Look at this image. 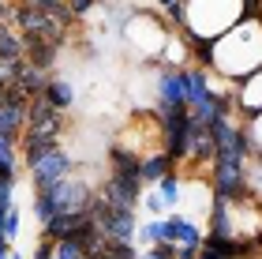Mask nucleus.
<instances>
[{
  "mask_svg": "<svg viewBox=\"0 0 262 259\" xmlns=\"http://www.w3.org/2000/svg\"><path fill=\"white\" fill-rule=\"evenodd\" d=\"M244 132H247V147H251V158H262V113L247 116V121H244Z\"/></svg>",
  "mask_w": 262,
  "mask_h": 259,
  "instance_id": "obj_15",
  "label": "nucleus"
},
{
  "mask_svg": "<svg viewBox=\"0 0 262 259\" xmlns=\"http://www.w3.org/2000/svg\"><path fill=\"white\" fill-rule=\"evenodd\" d=\"M94 229V218H90V210H79V214H56L49 226H41V233L49 241H82L86 233Z\"/></svg>",
  "mask_w": 262,
  "mask_h": 259,
  "instance_id": "obj_6",
  "label": "nucleus"
},
{
  "mask_svg": "<svg viewBox=\"0 0 262 259\" xmlns=\"http://www.w3.org/2000/svg\"><path fill=\"white\" fill-rule=\"evenodd\" d=\"M150 188L161 195V203H165V214H172V210L184 203V176L176 173V169H172V173H165L161 181H158V184H150Z\"/></svg>",
  "mask_w": 262,
  "mask_h": 259,
  "instance_id": "obj_10",
  "label": "nucleus"
},
{
  "mask_svg": "<svg viewBox=\"0 0 262 259\" xmlns=\"http://www.w3.org/2000/svg\"><path fill=\"white\" fill-rule=\"evenodd\" d=\"M184 4H187V27L180 34H187V38L217 42L240 19H247L244 0H184Z\"/></svg>",
  "mask_w": 262,
  "mask_h": 259,
  "instance_id": "obj_2",
  "label": "nucleus"
},
{
  "mask_svg": "<svg viewBox=\"0 0 262 259\" xmlns=\"http://www.w3.org/2000/svg\"><path fill=\"white\" fill-rule=\"evenodd\" d=\"M8 259H23V255H19V252H11V255H8Z\"/></svg>",
  "mask_w": 262,
  "mask_h": 259,
  "instance_id": "obj_23",
  "label": "nucleus"
},
{
  "mask_svg": "<svg viewBox=\"0 0 262 259\" xmlns=\"http://www.w3.org/2000/svg\"><path fill=\"white\" fill-rule=\"evenodd\" d=\"M154 4H158V8L165 11V8H172V4H176V0H154Z\"/></svg>",
  "mask_w": 262,
  "mask_h": 259,
  "instance_id": "obj_22",
  "label": "nucleus"
},
{
  "mask_svg": "<svg viewBox=\"0 0 262 259\" xmlns=\"http://www.w3.org/2000/svg\"><path fill=\"white\" fill-rule=\"evenodd\" d=\"M169 229H172V244L176 248H202V241H206L202 222L191 218V214H180V210L169 214Z\"/></svg>",
  "mask_w": 262,
  "mask_h": 259,
  "instance_id": "obj_9",
  "label": "nucleus"
},
{
  "mask_svg": "<svg viewBox=\"0 0 262 259\" xmlns=\"http://www.w3.org/2000/svg\"><path fill=\"white\" fill-rule=\"evenodd\" d=\"M139 259H176V244L158 241V244H150V248H142V252H139Z\"/></svg>",
  "mask_w": 262,
  "mask_h": 259,
  "instance_id": "obj_17",
  "label": "nucleus"
},
{
  "mask_svg": "<svg viewBox=\"0 0 262 259\" xmlns=\"http://www.w3.org/2000/svg\"><path fill=\"white\" fill-rule=\"evenodd\" d=\"M64 4H68V11H71V19L79 23V19H86L94 8H101V0H64Z\"/></svg>",
  "mask_w": 262,
  "mask_h": 259,
  "instance_id": "obj_18",
  "label": "nucleus"
},
{
  "mask_svg": "<svg viewBox=\"0 0 262 259\" xmlns=\"http://www.w3.org/2000/svg\"><path fill=\"white\" fill-rule=\"evenodd\" d=\"M176 166H172V158L165 154V150L158 147V150H150V154H142V169H139V176H142V184H158L165 173H172Z\"/></svg>",
  "mask_w": 262,
  "mask_h": 259,
  "instance_id": "obj_12",
  "label": "nucleus"
},
{
  "mask_svg": "<svg viewBox=\"0 0 262 259\" xmlns=\"http://www.w3.org/2000/svg\"><path fill=\"white\" fill-rule=\"evenodd\" d=\"M154 87H158V109H180V105H184V79H180V68H158Z\"/></svg>",
  "mask_w": 262,
  "mask_h": 259,
  "instance_id": "obj_8",
  "label": "nucleus"
},
{
  "mask_svg": "<svg viewBox=\"0 0 262 259\" xmlns=\"http://www.w3.org/2000/svg\"><path fill=\"white\" fill-rule=\"evenodd\" d=\"M262 68V19H240L229 34L213 42L210 72L229 83H244L251 72Z\"/></svg>",
  "mask_w": 262,
  "mask_h": 259,
  "instance_id": "obj_1",
  "label": "nucleus"
},
{
  "mask_svg": "<svg viewBox=\"0 0 262 259\" xmlns=\"http://www.w3.org/2000/svg\"><path fill=\"white\" fill-rule=\"evenodd\" d=\"M30 181H34V192H45V188H53V184H60L64 176H71L75 173V158L68 154V150L56 143V147H49L45 154H38L30 162Z\"/></svg>",
  "mask_w": 262,
  "mask_h": 259,
  "instance_id": "obj_4",
  "label": "nucleus"
},
{
  "mask_svg": "<svg viewBox=\"0 0 262 259\" xmlns=\"http://www.w3.org/2000/svg\"><path fill=\"white\" fill-rule=\"evenodd\" d=\"M45 98H49V105H53V109L68 113L71 105H75V87H71V79L53 75V79H49V87H45Z\"/></svg>",
  "mask_w": 262,
  "mask_h": 259,
  "instance_id": "obj_13",
  "label": "nucleus"
},
{
  "mask_svg": "<svg viewBox=\"0 0 262 259\" xmlns=\"http://www.w3.org/2000/svg\"><path fill=\"white\" fill-rule=\"evenodd\" d=\"M19 229H23L19 207H8V214H4V226H0V237H4V241H15V237H19Z\"/></svg>",
  "mask_w": 262,
  "mask_h": 259,
  "instance_id": "obj_16",
  "label": "nucleus"
},
{
  "mask_svg": "<svg viewBox=\"0 0 262 259\" xmlns=\"http://www.w3.org/2000/svg\"><path fill=\"white\" fill-rule=\"evenodd\" d=\"M49 72L45 68H34V64H27L23 61V68H19V75H15V87L27 94V98H38V94H45V87H49Z\"/></svg>",
  "mask_w": 262,
  "mask_h": 259,
  "instance_id": "obj_11",
  "label": "nucleus"
},
{
  "mask_svg": "<svg viewBox=\"0 0 262 259\" xmlns=\"http://www.w3.org/2000/svg\"><path fill=\"white\" fill-rule=\"evenodd\" d=\"M30 210H34V218H38V226H49V222L60 214V210H56V203H53V195H45V192H34Z\"/></svg>",
  "mask_w": 262,
  "mask_h": 259,
  "instance_id": "obj_14",
  "label": "nucleus"
},
{
  "mask_svg": "<svg viewBox=\"0 0 262 259\" xmlns=\"http://www.w3.org/2000/svg\"><path fill=\"white\" fill-rule=\"evenodd\" d=\"M27 109H30V98L19 87H8L0 94V135L19 143L23 128H27Z\"/></svg>",
  "mask_w": 262,
  "mask_h": 259,
  "instance_id": "obj_5",
  "label": "nucleus"
},
{
  "mask_svg": "<svg viewBox=\"0 0 262 259\" xmlns=\"http://www.w3.org/2000/svg\"><path fill=\"white\" fill-rule=\"evenodd\" d=\"M232 102H236V116H240V121L262 113V68H258V72H251L244 83H236Z\"/></svg>",
  "mask_w": 262,
  "mask_h": 259,
  "instance_id": "obj_7",
  "label": "nucleus"
},
{
  "mask_svg": "<svg viewBox=\"0 0 262 259\" xmlns=\"http://www.w3.org/2000/svg\"><path fill=\"white\" fill-rule=\"evenodd\" d=\"M11 195H15V181L0 176V203H4V207H11Z\"/></svg>",
  "mask_w": 262,
  "mask_h": 259,
  "instance_id": "obj_20",
  "label": "nucleus"
},
{
  "mask_svg": "<svg viewBox=\"0 0 262 259\" xmlns=\"http://www.w3.org/2000/svg\"><path fill=\"white\" fill-rule=\"evenodd\" d=\"M30 259H56V241H49V237L41 233L38 244H34V252H30Z\"/></svg>",
  "mask_w": 262,
  "mask_h": 259,
  "instance_id": "obj_19",
  "label": "nucleus"
},
{
  "mask_svg": "<svg viewBox=\"0 0 262 259\" xmlns=\"http://www.w3.org/2000/svg\"><path fill=\"white\" fill-rule=\"evenodd\" d=\"M90 218L101 229V237L109 244H135V229H139V210L127 207H109L105 199L90 203Z\"/></svg>",
  "mask_w": 262,
  "mask_h": 259,
  "instance_id": "obj_3",
  "label": "nucleus"
},
{
  "mask_svg": "<svg viewBox=\"0 0 262 259\" xmlns=\"http://www.w3.org/2000/svg\"><path fill=\"white\" fill-rule=\"evenodd\" d=\"M8 255H11V241L0 237V259H8Z\"/></svg>",
  "mask_w": 262,
  "mask_h": 259,
  "instance_id": "obj_21",
  "label": "nucleus"
}]
</instances>
